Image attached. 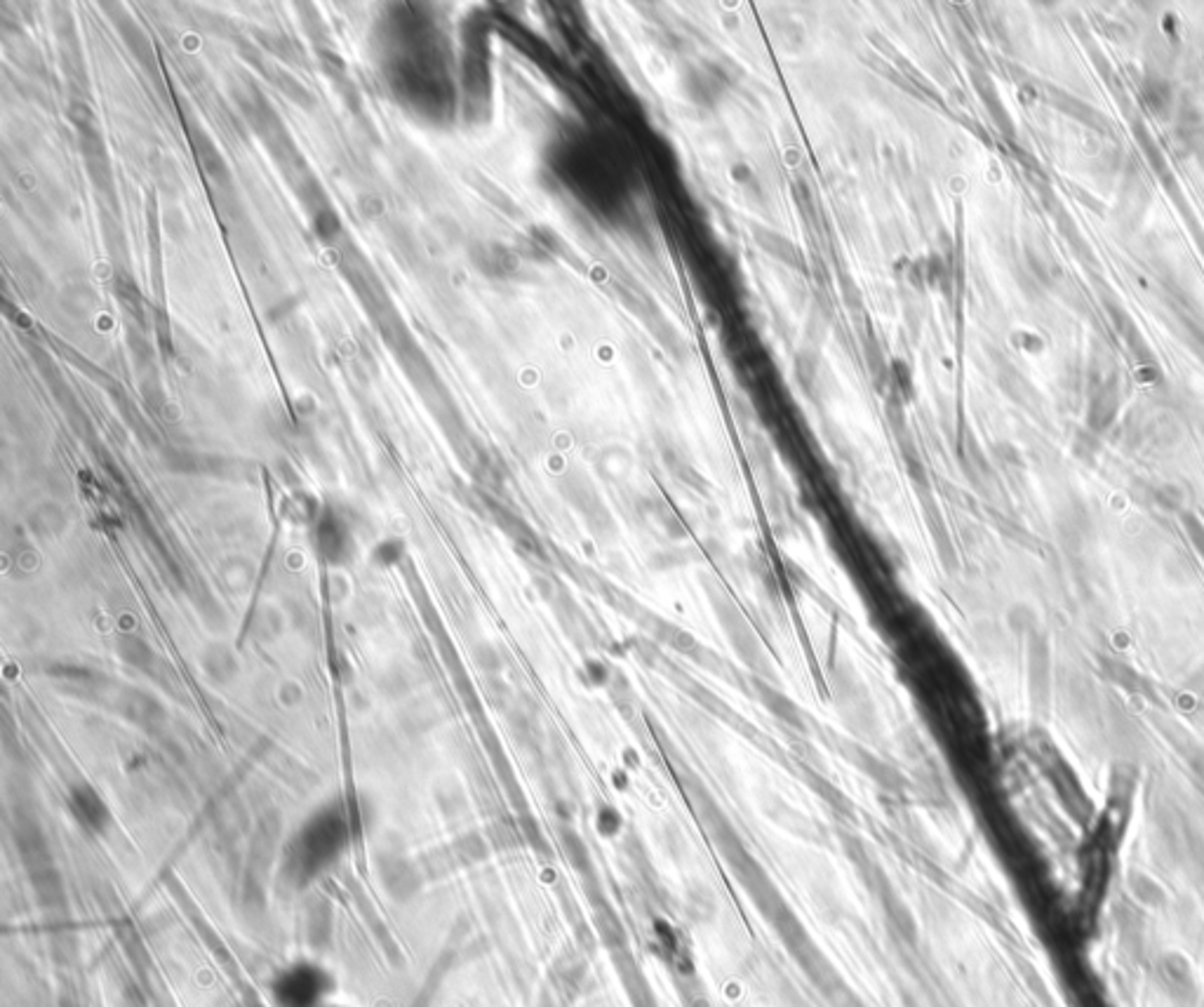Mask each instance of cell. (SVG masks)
I'll use <instances>...</instances> for the list:
<instances>
[{
    "mask_svg": "<svg viewBox=\"0 0 1204 1007\" xmlns=\"http://www.w3.org/2000/svg\"><path fill=\"white\" fill-rule=\"evenodd\" d=\"M327 993H330L327 974L308 963L288 968L273 986V996L281 1007H325Z\"/></svg>",
    "mask_w": 1204,
    "mask_h": 1007,
    "instance_id": "obj_1",
    "label": "cell"
},
{
    "mask_svg": "<svg viewBox=\"0 0 1204 1007\" xmlns=\"http://www.w3.org/2000/svg\"><path fill=\"white\" fill-rule=\"evenodd\" d=\"M325 1007H339V1005H325Z\"/></svg>",
    "mask_w": 1204,
    "mask_h": 1007,
    "instance_id": "obj_3",
    "label": "cell"
},
{
    "mask_svg": "<svg viewBox=\"0 0 1204 1007\" xmlns=\"http://www.w3.org/2000/svg\"><path fill=\"white\" fill-rule=\"evenodd\" d=\"M760 697H763V702L768 704V708H769V711H774L776 715H779V718L786 720V723L800 725V720H798V718H800L798 706H795V704L790 702L786 695L779 693V690L768 688V685H763V688H760Z\"/></svg>",
    "mask_w": 1204,
    "mask_h": 1007,
    "instance_id": "obj_2",
    "label": "cell"
}]
</instances>
